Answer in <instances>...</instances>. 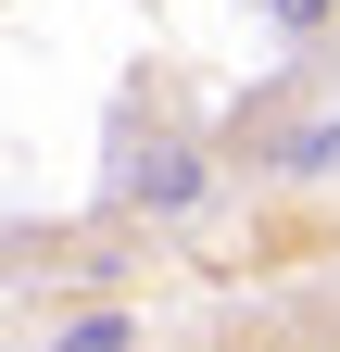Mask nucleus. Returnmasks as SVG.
Instances as JSON below:
<instances>
[{
	"label": "nucleus",
	"mask_w": 340,
	"mask_h": 352,
	"mask_svg": "<svg viewBox=\"0 0 340 352\" xmlns=\"http://www.w3.org/2000/svg\"><path fill=\"white\" fill-rule=\"evenodd\" d=\"M126 201H139L151 227H189V214L215 201V139H189V126H139V139H126Z\"/></svg>",
	"instance_id": "1"
},
{
	"label": "nucleus",
	"mask_w": 340,
	"mask_h": 352,
	"mask_svg": "<svg viewBox=\"0 0 340 352\" xmlns=\"http://www.w3.org/2000/svg\"><path fill=\"white\" fill-rule=\"evenodd\" d=\"M252 25H265L277 51H328V38H340V0H252Z\"/></svg>",
	"instance_id": "2"
},
{
	"label": "nucleus",
	"mask_w": 340,
	"mask_h": 352,
	"mask_svg": "<svg viewBox=\"0 0 340 352\" xmlns=\"http://www.w3.org/2000/svg\"><path fill=\"white\" fill-rule=\"evenodd\" d=\"M252 164H265V176H340V126H277Z\"/></svg>",
	"instance_id": "3"
},
{
	"label": "nucleus",
	"mask_w": 340,
	"mask_h": 352,
	"mask_svg": "<svg viewBox=\"0 0 340 352\" xmlns=\"http://www.w3.org/2000/svg\"><path fill=\"white\" fill-rule=\"evenodd\" d=\"M51 340H63V352H126V340H139V315H63Z\"/></svg>",
	"instance_id": "4"
}]
</instances>
